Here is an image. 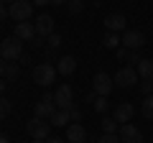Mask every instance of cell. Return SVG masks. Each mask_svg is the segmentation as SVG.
<instances>
[{
    "label": "cell",
    "instance_id": "cell-1",
    "mask_svg": "<svg viewBox=\"0 0 153 143\" xmlns=\"http://www.w3.org/2000/svg\"><path fill=\"white\" fill-rule=\"evenodd\" d=\"M23 56V44L16 39V36H10V39L0 41V59L5 61H18Z\"/></svg>",
    "mask_w": 153,
    "mask_h": 143
},
{
    "label": "cell",
    "instance_id": "cell-2",
    "mask_svg": "<svg viewBox=\"0 0 153 143\" xmlns=\"http://www.w3.org/2000/svg\"><path fill=\"white\" fill-rule=\"evenodd\" d=\"M56 66H51L49 61H44V64H38V66H33V82L36 84H41V87H49V84H54L56 82Z\"/></svg>",
    "mask_w": 153,
    "mask_h": 143
},
{
    "label": "cell",
    "instance_id": "cell-3",
    "mask_svg": "<svg viewBox=\"0 0 153 143\" xmlns=\"http://www.w3.org/2000/svg\"><path fill=\"white\" fill-rule=\"evenodd\" d=\"M26 130H28V136H31L33 141H46V138H49V130H51V123L33 115L31 120L26 123Z\"/></svg>",
    "mask_w": 153,
    "mask_h": 143
},
{
    "label": "cell",
    "instance_id": "cell-4",
    "mask_svg": "<svg viewBox=\"0 0 153 143\" xmlns=\"http://www.w3.org/2000/svg\"><path fill=\"white\" fill-rule=\"evenodd\" d=\"M112 79H115V87L130 89V87H135V84H138V79H140V77H138V69H135V66H123Z\"/></svg>",
    "mask_w": 153,
    "mask_h": 143
},
{
    "label": "cell",
    "instance_id": "cell-5",
    "mask_svg": "<svg viewBox=\"0 0 153 143\" xmlns=\"http://www.w3.org/2000/svg\"><path fill=\"white\" fill-rule=\"evenodd\" d=\"M8 10H10V18H13V21L26 23L28 18L33 16V3H31V0H16Z\"/></svg>",
    "mask_w": 153,
    "mask_h": 143
},
{
    "label": "cell",
    "instance_id": "cell-6",
    "mask_svg": "<svg viewBox=\"0 0 153 143\" xmlns=\"http://www.w3.org/2000/svg\"><path fill=\"white\" fill-rule=\"evenodd\" d=\"M56 110H59V107H56V102H54V95L46 92L44 97L36 102V107H33V115H36V118H44V120H49V118L54 115Z\"/></svg>",
    "mask_w": 153,
    "mask_h": 143
},
{
    "label": "cell",
    "instance_id": "cell-7",
    "mask_svg": "<svg viewBox=\"0 0 153 143\" xmlns=\"http://www.w3.org/2000/svg\"><path fill=\"white\" fill-rule=\"evenodd\" d=\"M54 102H56L59 110H71V107H74V89H71L69 84H61L54 92Z\"/></svg>",
    "mask_w": 153,
    "mask_h": 143
},
{
    "label": "cell",
    "instance_id": "cell-8",
    "mask_svg": "<svg viewBox=\"0 0 153 143\" xmlns=\"http://www.w3.org/2000/svg\"><path fill=\"white\" fill-rule=\"evenodd\" d=\"M92 87H94V92H97L100 97H107V95L112 92V87H115V79L110 77L107 72H97L94 79H92Z\"/></svg>",
    "mask_w": 153,
    "mask_h": 143
},
{
    "label": "cell",
    "instance_id": "cell-9",
    "mask_svg": "<svg viewBox=\"0 0 153 143\" xmlns=\"http://www.w3.org/2000/svg\"><path fill=\"white\" fill-rule=\"evenodd\" d=\"M117 136H120L123 143H143V133L138 130L133 123H123L120 130H117Z\"/></svg>",
    "mask_w": 153,
    "mask_h": 143
},
{
    "label": "cell",
    "instance_id": "cell-10",
    "mask_svg": "<svg viewBox=\"0 0 153 143\" xmlns=\"http://www.w3.org/2000/svg\"><path fill=\"white\" fill-rule=\"evenodd\" d=\"M120 39H123V46H125V49H133V51H140L143 46H146V36H143L140 31H125Z\"/></svg>",
    "mask_w": 153,
    "mask_h": 143
},
{
    "label": "cell",
    "instance_id": "cell-11",
    "mask_svg": "<svg viewBox=\"0 0 153 143\" xmlns=\"http://www.w3.org/2000/svg\"><path fill=\"white\" fill-rule=\"evenodd\" d=\"M33 28H36V36H41V39H49L51 33H54V18H51L49 13H44V16H38V18H36Z\"/></svg>",
    "mask_w": 153,
    "mask_h": 143
},
{
    "label": "cell",
    "instance_id": "cell-12",
    "mask_svg": "<svg viewBox=\"0 0 153 143\" xmlns=\"http://www.w3.org/2000/svg\"><path fill=\"white\" fill-rule=\"evenodd\" d=\"M105 28H107V31H112V33H117V31L125 33V31H128V21H125V16H123V13H110V16L105 18Z\"/></svg>",
    "mask_w": 153,
    "mask_h": 143
},
{
    "label": "cell",
    "instance_id": "cell-13",
    "mask_svg": "<svg viewBox=\"0 0 153 143\" xmlns=\"http://www.w3.org/2000/svg\"><path fill=\"white\" fill-rule=\"evenodd\" d=\"M66 141L69 143H84L87 141V130H84L82 123H71V125L66 128Z\"/></svg>",
    "mask_w": 153,
    "mask_h": 143
},
{
    "label": "cell",
    "instance_id": "cell-14",
    "mask_svg": "<svg viewBox=\"0 0 153 143\" xmlns=\"http://www.w3.org/2000/svg\"><path fill=\"white\" fill-rule=\"evenodd\" d=\"M133 115H135V107H133L130 102H120L117 107H115V120L120 123V125L123 123H130Z\"/></svg>",
    "mask_w": 153,
    "mask_h": 143
},
{
    "label": "cell",
    "instance_id": "cell-15",
    "mask_svg": "<svg viewBox=\"0 0 153 143\" xmlns=\"http://www.w3.org/2000/svg\"><path fill=\"white\" fill-rule=\"evenodd\" d=\"M16 39L18 41H33L36 39V28H33V23H16Z\"/></svg>",
    "mask_w": 153,
    "mask_h": 143
},
{
    "label": "cell",
    "instance_id": "cell-16",
    "mask_svg": "<svg viewBox=\"0 0 153 143\" xmlns=\"http://www.w3.org/2000/svg\"><path fill=\"white\" fill-rule=\"evenodd\" d=\"M143 56H140V51H133V49H125V46H120L117 49V61H128V66H133V64H138Z\"/></svg>",
    "mask_w": 153,
    "mask_h": 143
},
{
    "label": "cell",
    "instance_id": "cell-17",
    "mask_svg": "<svg viewBox=\"0 0 153 143\" xmlns=\"http://www.w3.org/2000/svg\"><path fill=\"white\" fill-rule=\"evenodd\" d=\"M135 69H138V77H140V79L153 82V59H140L135 64Z\"/></svg>",
    "mask_w": 153,
    "mask_h": 143
},
{
    "label": "cell",
    "instance_id": "cell-18",
    "mask_svg": "<svg viewBox=\"0 0 153 143\" xmlns=\"http://www.w3.org/2000/svg\"><path fill=\"white\" fill-rule=\"evenodd\" d=\"M74 69H76V59H74V56H69V54L61 56L59 64H56V72H59V74H64V77H66V74H71Z\"/></svg>",
    "mask_w": 153,
    "mask_h": 143
},
{
    "label": "cell",
    "instance_id": "cell-19",
    "mask_svg": "<svg viewBox=\"0 0 153 143\" xmlns=\"http://www.w3.org/2000/svg\"><path fill=\"white\" fill-rule=\"evenodd\" d=\"M49 123H51V125H56V128H66V123H71L69 110H56L54 115L49 118Z\"/></svg>",
    "mask_w": 153,
    "mask_h": 143
},
{
    "label": "cell",
    "instance_id": "cell-20",
    "mask_svg": "<svg viewBox=\"0 0 153 143\" xmlns=\"http://www.w3.org/2000/svg\"><path fill=\"white\" fill-rule=\"evenodd\" d=\"M3 77H5V79H18V77H21V66H18L16 61H8V64H5V72H3Z\"/></svg>",
    "mask_w": 153,
    "mask_h": 143
},
{
    "label": "cell",
    "instance_id": "cell-21",
    "mask_svg": "<svg viewBox=\"0 0 153 143\" xmlns=\"http://www.w3.org/2000/svg\"><path fill=\"white\" fill-rule=\"evenodd\" d=\"M102 130L105 133H117L120 130V123L115 120V118H102Z\"/></svg>",
    "mask_w": 153,
    "mask_h": 143
},
{
    "label": "cell",
    "instance_id": "cell-22",
    "mask_svg": "<svg viewBox=\"0 0 153 143\" xmlns=\"http://www.w3.org/2000/svg\"><path fill=\"white\" fill-rule=\"evenodd\" d=\"M117 44H123V39L117 36V33H112V31L105 33V46H107V49H115Z\"/></svg>",
    "mask_w": 153,
    "mask_h": 143
},
{
    "label": "cell",
    "instance_id": "cell-23",
    "mask_svg": "<svg viewBox=\"0 0 153 143\" xmlns=\"http://www.w3.org/2000/svg\"><path fill=\"white\" fill-rule=\"evenodd\" d=\"M143 115H146L148 120H153V95H148V97L143 100Z\"/></svg>",
    "mask_w": 153,
    "mask_h": 143
},
{
    "label": "cell",
    "instance_id": "cell-24",
    "mask_svg": "<svg viewBox=\"0 0 153 143\" xmlns=\"http://www.w3.org/2000/svg\"><path fill=\"white\" fill-rule=\"evenodd\" d=\"M59 46H61V36L59 33H51L46 39V49H59Z\"/></svg>",
    "mask_w": 153,
    "mask_h": 143
},
{
    "label": "cell",
    "instance_id": "cell-25",
    "mask_svg": "<svg viewBox=\"0 0 153 143\" xmlns=\"http://www.w3.org/2000/svg\"><path fill=\"white\" fill-rule=\"evenodd\" d=\"M8 115H10V102L5 97H0V120H5Z\"/></svg>",
    "mask_w": 153,
    "mask_h": 143
},
{
    "label": "cell",
    "instance_id": "cell-26",
    "mask_svg": "<svg viewBox=\"0 0 153 143\" xmlns=\"http://www.w3.org/2000/svg\"><path fill=\"white\" fill-rule=\"evenodd\" d=\"M97 143H123V141H120V136H117V133H105Z\"/></svg>",
    "mask_w": 153,
    "mask_h": 143
},
{
    "label": "cell",
    "instance_id": "cell-27",
    "mask_svg": "<svg viewBox=\"0 0 153 143\" xmlns=\"http://www.w3.org/2000/svg\"><path fill=\"white\" fill-rule=\"evenodd\" d=\"M82 8H84V0H69V13H82Z\"/></svg>",
    "mask_w": 153,
    "mask_h": 143
},
{
    "label": "cell",
    "instance_id": "cell-28",
    "mask_svg": "<svg viewBox=\"0 0 153 143\" xmlns=\"http://www.w3.org/2000/svg\"><path fill=\"white\" fill-rule=\"evenodd\" d=\"M94 110H97V112H105V110H107V97H100V95H97V100H94Z\"/></svg>",
    "mask_w": 153,
    "mask_h": 143
},
{
    "label": "cell",
    "instance_id": "cell-29",
    "mask_svg": "<svg viewBox=\"0 0 153 143\" xmlns=\"http://www.w3.org/2000/svg\"><path fill=\"white\" fill-rule=\"evenodd\" d=\"M140 92L146 95V97H148V95H153V82H148V79H143V82H140Z\"/></svg>",
    "mask_w": 153,
    "mask_h": 143
},
{
    "label": "cell",
    "instance_id": "cell-30",
    "mask_svg": "<svg viewBox=\"0 0 153 143\" xmlns=\"http://www.w3.org/2000/svg\"><path fill=\"white\" fill-rule=\"evenodd\" d=\"M69 118H71V123H79V120H82V110H79V107H71Z\"/></svg>",
    "mask_w": 153,
    "mask_h": 143
},
{
    "label": "cell",
    "instance_id": "cell-31",
    "mask_svg": "<svg viewBox=\"0 0 153 143\" xmlns=\"http://www.w3.org/2000/svg\"><path fill=\"white\" fill-rule=\"evenodd\" d=\"M8 16H10V10H8V8H5V3L0 0V21H5Z\"/></svg>",
    "mask_w": 153,
    "mask_h": 143
},
{
    "label": "cell",
    "instance_id": "cell-32",
    "mask_svg": "<svg viewBox=\"0 0 153 143\" xmlns=\"http://www.w3.org/2000/svg\"><path fill=\"white\" fill-rule=\"evenodd\" d=\"M44 41H46V39H41V36H36V39L31 41V46H36V49H38V46H44Z\"/></svg>",
    "mask_w": 153,
    "mask_h": 143
},
{
    "label": "cell",
    "instance_id": "cell-33",
    "mask_svg": "<svg viewBox=\"0 0 153 143\" xmlns=\"http://www.w3.org/2000/svg\"><path fill=\"white\" fill-rule=\"evenodd\" d=\"M46 143H64V138H56V136H49V138H46Z\"/></svg>",
    "mask_w": 153,
    "mask_h": 143
},
{
    "label": "cell",
    "instance_id": "cell-34",
    "mask_svg": "<svg viewBox=\"0 0 153 143\" xmlns=\"http://www.w3.org/2000/svg\"><path fill=\"white\" fill-rule=\"evenodd\" d=\"M33 5H51V0H31Z\"/></svg>",
    "mask_w": 153,
    "mask_h": 143
},
{
    "label": "cell",
    "instance_id": "cell-35",
    "mask_svg": "<svg viewBox=\"0 0 153 143\" xmlns=\"http://www.w3.org/2000/svg\"><path fill=\"white\" fill-rule=\"evenodd\" d=\"M0 143H10V138H8L5 133H0Z\"/></svg>",
    "mask_w": 153,
    "mask_h": 143
},
{
    "label": "cell",
    "instance_id": "cell-36",
    "mask_svg": "<svg viewBox=\"0 0 153 143\" xmlns=\"http://www.w3.org/2000/svg\"><path fill=\"white\" fill-rule=\"evenodd\" d=\"M5 64H8L5 59H0V74H3V72H5Z\"/></svg>",
    "mask_w": 153,
    "mask_h": 143
},
{
    "label": "cell",
    "instance_id": "cell-37",
    "mask_svg": "<svg viewBox=\"0 0 153 143\" xmlns=\"http://www.w3.org/2000/svg\"><path fill=\"white\" fill-rule=\"evenodd\" d=\"M66 0H51V5H64Z\"/></svg>",
    "mask_w": 153,
    "mask_h": 143
},
{
    "label": "cell",
    "instance_id": "cell-38",
    "mask_svg": "<svg viewBox=\"0 0 153 143\" xmlns=\"http://www.w3.org/2000/svg\"><path fill=\"white\" fill-rule=\"evenodd\" d=\"M3 89H5V82H3V79H0V95H3Z\"/></svg>",
    "mask_w": 153,
    "mask_h": 143
},
{
    "label": "cell",
    "instance_id": "cell-39",
    "mask_svg": "<svg viewBox=\"0 0 153 143\" xmlns=\"http://www.w3.org/2000/svg\"><path fill=\"white\" fill-rule=\"evenodd\" d=\"M3 3H10V5H13V3H16V0H3Z\"/></svg>",
    "mask_w": 153,
    "mask_h": 143
},
{
    "label": "cell",
    "instance_id": "cell-40",
    "mask_svg": "<svg viewBox=\"0 0 153 143\" xmlns=\"http://www.w3.org/2000/svg\"><path fill=\"white\" fill-rule=\"evenodd\" d=\"M33 143H46V141H33Z\"/></svg>",
    "mask_w": 153,
    "mask_h": 143
}]
</instances>
